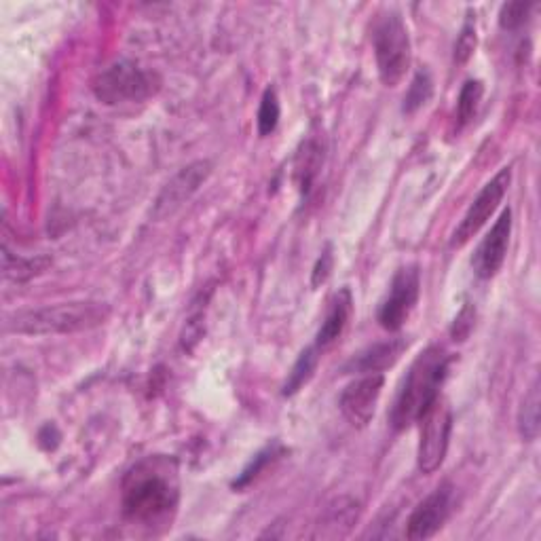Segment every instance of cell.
<instances>
[{"label": "cell", "instance_id": "3", "mask_svg": "<svg viewBox=\"0 0 541 541\" xmlns=\"http://www.w3.org/2000/svg\"><path fill=\"white\" fill-rule=\"evenodd\" d=\"M110 315L106 303L79 301L20 311L7 317L5 330L15 334H70L102 326Z\"/></svg>", "mask_w": 541, "mask_h": 541}, {"label": "cell", "instance_id": "21", "mask_svg": "<svg viewBox=\"0 0 541 541\" xmlns=\"http://www.w3.org/2000/svg\"><path fill=\"white\" fill-rule=\"evenodd\" d=\"M533 5L531 3H522V0H516V3H506L499 11V24L503 30H518L529 22Z\"/></svg>", "mask_w": 541, "mask_h": 541}, {"label": "cell", "instance_id": "17", "mask_svg": "<svg viewBox=\"0 0 541 541\" xmlns=\"http://www.w3.org/2000/svg\"><path fill=\"white\" fill-rule=\"evenodd\" d=\"M434 96V81H432V74H429L427 70H419L415 74L413 83H410L406 96H404V106L402 110L406 115H413L417 113L419 108H423L429 100H432Z\"/></svg>", "mask_w": 541, "mask_h": 541}, {"label": "cell", "instance_id": "4", "mask_svg": "<svg viewBox=\"0 0 541 541\" xmlns=\"http://www.w3.org/2000/svg\"><path fill=\"white\" fill-rule=\"evenodd\" d=\"M372 49L385 87H396L410 68V36L398 11H385L372 26Z\"/></svg>", "mask_w": 541, "mask_h": 541}, {"label": "cell", "instance_id": "24", "mask_svg": "<svg viewBox=\"0 0 541 541\" xmlns=\"http://www.w3.org/2000/svg\"><path fill=\"white\" fill-rule=\"evenodd\" d=\"M478 45V36H476V28L472 22H468L463 26L461 34H459V39L455 43V62L459 64H465L470 58H472V53Z\"/></svg>", "mask_w": 541, "mask_h": 541}, {"label": "cell", "instance_id": "7", "mask_svg": "<svg viewBox=\"0 0 541 541\" xmlns=\"http://www.w3.org/2000/svg\"><path fill=\"white\" fill-rule=\"evenodd\" d=\"M510 180H512L510 167H503V170L491 182L484 184V189L478 193V197L470 205V210L465 212L463 220L459 222V227L455 229V233L451 237V246L453 248H461V246L468 244V241L484 225H487L489 218L499 208V203L503 201V197H506V193L510 189Z\"/></svg>", "mask_w": 541, "mask_h": 541}, {"label": "cell", "instance_id": "13", "mask_svg": "<svg viewBox=\"0 0 541 541\" xmlns=\"http://www.w3.org/2000/svg\"><path fill=\"white\" fill-rule=\"evenodd\" d=\"M406 349V343L402 339H391L385 343H377L368 349H364L360 356L353 358L347 366V370L351 372H364V375H370V372H381L387 370L389 366H394L402 351Z\"/></svg>", "mask_w": 541, "mask_h": 541}, {"label": "cell", "instance_id": "6", "mask_svg": "<svg viewBox=\"0 0 541 541\" xmlns=\"http://www.w3.org/2000/svg\"><path fill=\"white\" fill-rule=\"evenodd\" d=\"M421 436H419V451L417 465L423 474H434L442 468L449 451L451 432H453V410L442 396H438L427 406L425 413L419 419Z\"/></svg>", "mask_w": 541, "mask_h": 541}, {"label": "cell", "instance_id": "14", "mask_svg": "<svg viewBox=\"0 0 541 541\" xmlns=\"http://www.w3.org/2000/svg\"><path fill=\"white\" fill-rule=\"evenodd\" d=\"M351 309H353L351 290L343 288L337 296H334L326 320H324L320 332H317V339H315L317 349H326L334 341H339V337L343 334V330H345V326L349 322V317H351Z\"/></svg>", "mask_w": 541, "mask_h": 541}, {"label": "cell", "instance_id": "9", "mask_svg": "<svg viewBox=\"0 0 541 541\" xmlns=\"http://www.w3.org/2000/svg\"><path fill=\"white\" fill-rule=\"evenodd\" d=\"M455 506V489L449 482L440 484V487L429 493L419 506L410 514L406 522V537L419 541L434 537L451 518Z\"/></svg>", "mask_w": 541, "mask_h": 541}, {"label": "cell", "instance_id": "16", "mask_svg": "<svg viewBox=\"0 0 541 541\" xmlns=\"http://www.w3.org/2000/svg\"><path fill=\"white\" fill-rule=\"evenodd\" d=\"M317 353H320V349L317 347H307L301 356H298L296 364L290 370L288 381L284 385V396H294L296 391H301L309 383V379L313 377V372H315V366H317V358H320Z\"/></svg>", "mask_w": 541, "mask_h": 541}, {"label": "cell", "instance_id": "11", "mask_svg": "<svg viewBox=\"0 0 541 541\" xmlns=\"http://www.w3.org/2000/svg\"><path fill=\"white\" fill-rule=\"evenodd\" d=\"M383 385L385 379L381 372H370V375L356 379L343 389L339 406L343 417L353 427H366L372 421V417H375Z\"/></svg>", "mask_w": 541, "mask_h": 541}, {"label": "cell", "instance_id": "12", "mask_svg": "<svg viewBox=\"0 0 541 541\" xmlns=\"http://www.w3.org/2000/svg\"><path fill=\"white\" fill-rule=\"evenodd\" d=\"M510 235H512V210L506 208L474 252L472 269L478 279H491L499 273L508 254Z\"/></svg>", "mask_w": 541, "mask_h": 541}, {"label": "cell", "instance_id": "25", "mask_svg": "<svg viewBox=\"0 0 541 541\" xmlns=\"http://www.w3.org/2000/svg\"><path fill=\"white\" fill-rule=\"evenodd\" d=\"M474 317H476V311L472 309L470 303H465L463 309L457 313L453 328H451V334H453L455 341H465L470 337V332L474 328Z\"/></svg>", "mask_w": 541, "mask_h": 541}, {"label": "cell", "instance_id": "22", "mask_svg": "<svg viewBox=\"0 0 541 541\" xmlns=\"http://www.w3.org/2000/svg\"><path fill=\"white\" fill-rule=\"evenodd\" d=\"M5 258L11 260V263H15V269H7L5 271V277L7 279H17V282H24V279L36 275V273H41L47 265H49V260L47 258H36V260H26V258H13L9 250H5Z\"/></svg>", "mask_w": 541, "mask_h": 541}, {"label": "cell", "instance_id": "18", "mask_svg": "<svg viewBox=\"0 0 541 541\" xmlns=\"http://www.w3.org/2000/svg\"><path fill=\"white\" fill-rule=\"evenodd\" d=\"M279 117H282V106H279L277 91H275V87H267L263 98H260V108H258V117H256L258 134L263 138L271 136L279 125Z\"/></svg>", "mask_w": 541, "mask_h": 541}, {"label": "cell", "instance_id": "26", "mask_svg": "<svg viewBox=\"0 0 541 541\" xmlns=\"http://www.w3.org/2000/svg\"><path fill=\"white\" fill-rule=\"evenodd\" d=\"M334 269V254H332V248L326 246L324 252L320 254V258H317V263L313 267V275H311V286L317 288L328 282V277Z\"/></svg>", "mask_w": 541, "mask_h": 541}, {"label": "cell", "instance_id": "1", "mask_svg": "<svg viewBox=\"0 0 541 541\" xmlns=\"http://www.w3.org/2000/svg\"><path fill=\"white\" fill-rule=\"evenodd\" d=\"M123 516L144 529L172 527L180 506L178 463L165 455H151L129 468L121 493Z\"/></svg>", "mask_w": 541, "mask_h": 541}, {"label": "cell", "instance_id": "20", "mask_svg": "<svg viewBox=\"0 0 541 541\" xmlns=\"http://www.w3.org/2000/svg\"><path fill=\"white\" fill-rule=\"evenodd\" d=\"M482 93H484V85L480 81H465V85L461 87V93H459V100H457V121H459V127L468 125L476 110L480 106V100H482Z\"/></svg>", "mask_w": 541, "mask_h": 541}, {"label": "cell", "instance_id": "8", "mask_svg": "<svg viewBox=\"0 0 541 541\" xmlns=\"http://www.w3.org/2000/svg\"><path fill=\"white\" fill-rule=\"evenodd\" d=\"M421 292V277L419 269L415 265L402 267L394 279H391V286L383 303L379 307V322L385 330L396 332L404 326V322L413 313Z\"/></svg>", "mask_w": 541, "mask_h": 541}, {"label": "cell", "instance_id": "10", "mask_svg": "<svg viewBox=\"0 0 541 541\" xmlns=\"http://www.w3.org/2000/svg\"><path fill=\"white\" fill-rule=\"evenodd\" d=\"M210 174H212V163L205 159L182 167V170L163 186V191L159 193L155 201L153 216L157 220L172 216L201 189V184L210 178Z\"/></svg>", "mask_w": 541, "mask_h": 541}, {"label": "cell", "instance_id": "2", "mask_svg": "<svg viewBox=\"0 0 541 541\" xmlns=\"http://www.w3.org/2000/svg\"><path fill=\"white\" fill-rule=\"evenodd\" d=\"M449 364L451 356L438 345L419 353L402 383L394 408H391L389 421L396 432L419 423L427 406L440 396V387L449 375Z\"/></svg>", "mask_w": 541, "mask_h": 541}, {"label": "cell", "instance_id": "15", "mask_svg": "<svg viewBox=\"0 0 541 541\" xmlns=\"http://www.w3.org/2000/svg\"><path fill=\"white\" fill-rule=\"evenodd\" d=\"M539 404V381L535 379L518 410V432L527 442H533L539 436Z\"/></svg>", "mask_w": 541, "mask_h": 541}, {"label": "cell", "instance_id": "23", "mask_svg": "<svg viewBox=\"0 0 541 541\" xmlns=\"http://www.w3.org/2000/svg\"><path fill=\"white\" fill-rule=\"evenodd\" d=\"M279 451H282V449H279V446H269V449H265L263 453H258V455L254 457V461H252V463L248 465V468H246L244 472H241V476L235 480L233 487H235V489H244V487H248V484H250L254 478H258V474L267 468L269 461H273V457H277Z\"/></svg>", "mask_w": 541, "mask_h": 541}, {"label": "cell", "instance_id": "19", "mask_svg": "<svg viewBox=\"0 0 541 541\" xmlns=\"http://www.w3.org/2000/svg\"><path fill=\"white\" fill-rule=\"evenodd\" d=\"M322 151L315 142H305L301 151L296 155V176L301 180V189L309 191V186L317 174V167H320Z\"/></svg>", "mask_w": 541, "mask_h": 541}, {"label": "cell", "instance_id": "5", "mask_svg": "<svg viewBox=\"0 0 541 541\" xmlns=\"http://www.w3.org/2000/svg\"><path fill=\"white\" fill-rule=\"evenodd\" d=\"M161 87V79L153 70H146L132 60H119L110 64L93 79L91 89L104 104L144 102Z\"/></svg>", "mask_w": 541, "mask_h": 541}]
</instances>
